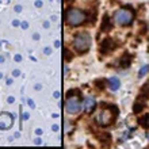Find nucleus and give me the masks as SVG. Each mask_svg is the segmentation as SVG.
Listing matches in <instances>:
<instances>
[{"label": "nucleus", "mask_w": 149, "mask_h": 149, "mask_svg": "<svg viewBox=\"0 0 149 149\" xmlns=\"http://www.w3.org/2000/svg\"><path fill=\"white\" fill-rule=\"evenodd\" d=\"M96 121H98L102 126L110 125L111 122L114 121V113H113V110H111L110 107H109V109H104V110H102L100 113L98 114Z\"/></svg>", "instance_id": "4"}, {"label": "nucleus", "mask_w": 149, "mask_h": 149, "mask_svg": "<svg viewBox=\"0 0 149 149\" xmlns=\"http://www.w3.org/2000/svg\"><path fill=\"white\" fill-rule=\"evenodd\" d=\"M146 137H148V138H149V133H148V134H146Z\"/></svg>", "instance_id": "12"}, {"label": "nucleus", "mask_w": 149, "mask_h": 149, "mask_svg": "<svg viewBox=\"0 0 149 149\" xmlns=\"http://www.w3.org/2000/svg\"><path fill=\"white\" fill-rule=\"evenodd\" d=\"M96 106V102H95L92 98H86V100H84V110L87 111V113H90L94 107Z\"/></svg>", "instance_id": "7"}, {"label": "nucleus", "mask_w": 149, "mask_h": 149, "mask_svg": "<svg viewBox=\"0 0 149 149\" xmlns=\"http://www.w3.org/2000/svg\"><path fill=\"white\" fill-rule=\"evenodd\" d=\"M11 125H12L11 115H8V114H1V115H0V129H8Z\"/></svg>", "instance_id": "6"}, {"label": "nucleus", "mask_w": 149, "mask_h": 149, "mask_svg": "<svg viewBox=\"0 0 149 149\" xmlns=\"http://www.w3.org/2000/svg\"><path fill=\"white\" fill-rule=\"evenodd\" d=\"M114 46H115V45L111 42V39H106V41L103 42V45H102V52L103 53H107V52L113 50Z\"/></svg>", "instance_id": "8"}, {"label": "nucleus", "mask_w": 149, "mask_h": 149, "mask_svg": "<svg viewBox=\"0 0 149 149\" xmlns=\"http://www.w3.org/2000/svg\"><path fill=\"white\" fill-rule=\"evenodd\" d=\"M148 90H149V83H148Z\"/></svg>", "instance_id": "13"}, {"label": "nucleus", "mask_w": 149, "mask_h": 149, "mask_svg": "<svg viewBox=\"0 0 149 149\" xmlns=\"http://www.w3.org/2000/svg\"><path fill=\"white\" fill-rule=\"evenodd\" d=\"M81 109V103L79 100V98H71L67 99V102H65V110L68 111L69 114H77Z\"/></svg>", "instance_id": "5"}, {"label": "nucleus", "mask_w": 149, "mask_h": 149, "mask_svg": "<svg viewBox=\"0 0 149 149\" xmlns=\"http://www.w3.org/2000/svg\"><path fill=\"white\" fill-rule=\"evenodd\" d=\"M144 123H145L146 127H149V115H146V117H145V121H144Z\"/></svg>", "instance_id": "11"}, {"label": "nucleus", "mask_w": 149, "mask_h": 149, "mask_svg": "<svg viewBox=\"0 0 149 149\" xmlns=\"http://www.w3.org/2000/svg\"><path fill=\"white\" fill-rule=\"evenodd\" d=\"M109 83H110V84H109V87H110L113 91H117L118 88H119V80H118L117 77H111Z\"/></svg>", "instance_id": "9"}, {"label": "nucleus", "mask_w": 149, "mask_h": 149, "mask_svg": "<svg viewBox=\"0 0 149 149\" xmlns=\"http://www.w3.org/2000/svg\"><path fill=\"white\" fill-rule=\"evenodd\" d=\"M148 69H149L148 65H145V67H142V68H141V71H140V73H138V76H140V77H142V76H145V73L148 72Z\"/></svg>", "instance_id": "10"}, {"label": "nucleus", "mask_w": 149, "mask_h": 149, "mask_svg": "<svg viewBox=\"0 0 149 149\" xmlns=\"http://www.w3.org/2000/svg\"><path fill=\"white\" fill-rule=\"evenodd\" d=\"M86 20L84 12L77 10V8H69L67 11V22L71 26H79Z\"/></svg>", "instance_id": "3"}, {"label": "nucleus", "mask_w": 149, "mask_h": 149, "mask_svg": "<svg viewBox=\"0 0 149 149\" xmlns=\"http://www.w3.org/2000/svg\"><path fill=\"white\" fill-rule=\"evenodd\" d=\"M91 46V37L87 33H80L74 37L73 41V47L76 49V52L79 53H84L86 50H88Z\"/></svg>", "instance_id": "1"}, {"label": "nucleus", "mask_w": 149, "mask_h": 149, "mask_svg": "<svg viewBox=\"0 0 149 149\" xmlns=\"http://www.w3.org/2000/svg\"><path fill=\"white\" fill-rule=\"evenodd\" d=\"M133 18H134V14L129 8H121V10H118V11L114 14L115 22H117L118 24H121V26H127V24H130L133 22Z\"/></svg>", "instance_id": "2"}]
</instances>
